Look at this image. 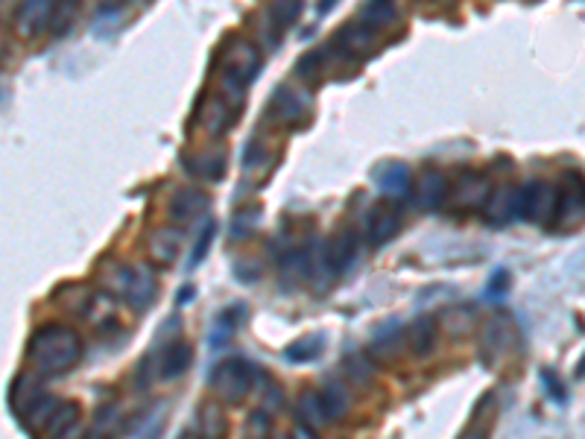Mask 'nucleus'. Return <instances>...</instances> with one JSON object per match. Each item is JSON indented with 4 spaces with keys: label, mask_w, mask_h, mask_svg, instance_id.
Instances as JSON below:
<instances>
[{
    "label": "nucleus",
    "mask_w": 585,
    "mask_h": 439,
    "mask_svg": "<svg viewBox=\"0 0 585 439\" xmlns=\"http://www.w3.org/2000/svg\"><path fill=\"white\" fill-rule=\"evenodd\" d=\"M401 346H404V331H401V322L390 320L387 325H381L378 331H375V337H372V355L375 358H387L392 360L398 352H401Z\"/></svg>",
    "instance_id": "25"
},
{
    "label": "nucleus",
    "mask_w": 585,
    "mask_h": 439,
    "mask_svg": "<svg viewBox=\"0 0 585 439\" xmlns=\"http://www.w3.org/2000/svg\"><path fill=\"white\" fill-rule=\"evenodd\" d=\"M319 399H322V407H325L328 419H346L351 413L349 390L340 381H325V387L319 390Z\"/></svg>",
    "instance_id": "26"
},
{
    "label": "nucleus",
    "mask_w": 585,
    "mask_h": 439,
    "mask_svg": "<svg viewBox=\"0 0 585 439\" xmlns=\"http://www.w3.org/2000/svg\"><path fill=\"white\" fill-rule=\"evenodd\" d=\"M542 381H545V390L550 399L556 401V404H565L568 401V390L562 387V381H559V375L556 372H542Z\"/></svg>",
    "instance_id": "40"
},
{
    "label": "nucleus",
    "mask_w": 585,
    "mask_h": 439,
    "mask_svg": "<svg viewBox=\"0 0 585 439\" xmlns=\"http://www.w3.org/2000/svg\"><path fill=\"white\" fill-rule=\"evenodd\" d=\"M448 191H451V182L442 170H428L419 176L416 182V191H413V200L422 211H436L448 202Z\"/></svg>",
    "instance_id": "17"
},
{
    "label": "nucleus",
    "mask_w": 585,
    "mask_h": 439,
    "mask_svg": "<svg viewBox=\"0 0 585 439\" xmlns=\"http://www.w3.org/2000/svg\"><path fill=\"white\" fill-rule=\"evenodd\" d=\"M147 249H150L153 264H158V267H170V264H176V258H179V252H182V232L173 229V226L156 229V232L150 235Z\"/></svg>",
    "instance_id": "20"
},
{
    "label": "nucleus",
    "mask_w": 585,
    "mask_h": 439,
    "mask_svg": "<svg viewBox=\"0 0 585 439\" xmlns=\"http://www.w3.org/2000/svg\"><path fill=\"white\" fill-rule=\"evenodd\" d=\"M240 118V100H234L229 94H211L205 97L202 109H199V120L205 126L208 135H226L234 123Z\"/></svg>",
    "instance_id": "8"
},
{
    "label": "nucleus",
    "mask_w": 585,
    "mask_h": 439,
    "mask_svg": "<svg viewBox=\"0 0 585 439\" xmlns=\"http://www.w3.org/2000/svg\"><path fill=\"white\" fill-rule=\"evenodd\" d=\"M293 439H319L316 437V431H311L308 425H296V431L290 434Z\"/></svg>",
    "instance_id": "42"
},
{
    "label": "nucleus",
    "mask_w": 585,
    "mask_h": 439,
    "mask_svg": "<svg viewBox=\"0 0 585 439\" xmlns=\"http://www.w3.org/2000/svg\"><path fill=\"white\" fill-rule=\"evenodd\" d=\"M267 439H293L290 434H273V437H267Z\"/></svg>",
    "instance_id": "44"
},
{
    "label": "nucleus",
    "mask_w": 585,
    "mask_h": 439,
    "mask_svg": "<svg viewBox=\"0 0 585 439\" xmlns=\"http://www.w3.org/2000/svg\"><path fill=\"white\" fill-rule=\"evenodd\" d=\"M243 314H246V308H243V305H232L229 311H223V314L214 320L211 331H208V346H211V349L226 346V343L232 340L234 331H237L240 320H243Z\"/></svg>",
    "instance_id": "27"
},
{
    "label": "nucleus",
    "mask_w": 585,
    "mask_h": 439,
    "mask_svg": "<svg viewBox=\"0 0 585 439\" xmlns=\"http://www.w3.org/2000/svg\"><path fill=\"white\" fill-rule=\"evenodd\" d=\"M223 85L234 100L243 97V91L258 80L261 68H264V56L261 50L252 44L249 39H229V44L223 47Z\"/></svg>",
    "instance_id": "3"
},
{
    "label": "nucleus",
    "mask_w": 585,
    "mask_h": 439,
    "mask_svg": "<svg viewBox=\"0 0 585 439\" xmlns=\"http://www.w3.org/2000/svg\"><path fill=\"white\" fill-rule=\"evenodd\" d=\"M208 208H211L208 194H202L199 188H179V191L170 197L167 214H170L173 223L185 226V223H194L199 217H208Z\"/></svg>",
    "instance_id": "13"
},
{
    "label": "nucleus",
    "mask_w": 585,
    "mask_h": 439,
    "mask_svg": "<svg viewBox=\"0 0 585 439\" xmlns=\"http://www.w3.org/2000/svg\"><path fill=\"white\" fill-rule=\"evenodd\" d=\"M360 21L369 24L375 33H381V30H390V27L398 24V12H395L392 0H372V3L363 9Z\"/></svg>",
    "instance_id": "31"
},
{
    "label": "nucleus",
    "mask_w": 585,
    "mask_h": 439,
    "mask_svg": "<svg viewBox=\"0 0 585 439\" xmlns=\"http://www.w3.org/2000/svg\"><path fill=\"white\" fill-rule=\"evenodd\" d=\"M214 238H217V220L205 217V220H202V229H199V235H196L194 249H191V258H188V270H196V267L208 258Z\"/></svg>",
    "instance_id": "33"
},
{
    "label": "nucleus",
    "mask_w": 585,
    "mask_h": 439,
    "mask_svg": "<svg viewBox=\"0 0 585 439\" xmlns=\"http://www.w3.org/2000/svg\"><path fill=\"white\" fill-rule=\"evenodd\" d=\"M82 358V337L65 322H47L36 328L27 343V360L39 378L68 375Z\"/></svg>",
    "instance_id": "1"
},
{
    "label": "nucleus",
    "mask_w": 585,
    "mask_h": 439,
    "mask_svg": "<svg viewBox=\"0 0 585 439\" xmlns=\"http://www.w3.org/2000/svg\"><path fill=\"white\" fill-rule=\"evenodd\" d=\"M258 378H261V372H258V366L252 360L226 358L211 369L208 384H211V390L226 401V404H240V401L252 393V387H255Z\"/></svg>",
    "instance_id": "4"
},
{
    "label": "nucleus",
    "mask_w": 585,
    "mask_h": 439,
    "mask_svg": "<svg viewBox=\"0 0 585 439\" xmlns=\"http://www.w3.org/2000/svg\"><path fill=\"white\" fill-rule=\"evenodd\" d=\"M296 419H299V425H308L311 431L322 428V425L328 422L325 407H322V399H319L316 390H308V393H302V396L296 399Z\"/></svg>",
    "instance_id": "30"
},
{
    "label": "nucleus",
    "mask_w": 585,
    "mask_h": 439,
    "mask_svg": "<svg viewBox=\"0 0 585 439\" xmlns=\"http://www.w3.org/2000/svg\"><path fill=\"white\" fill-rule=\"evenodd\" d=\"M337 6V0H319V15H328Z\"/></svg>",
    "instance_id": "43"
},
{
    "label": "nucleus",
    "mask_w": 585,
    "mask_h": 439,
    "mask_svg": "<svg viewBox=\"0 0 585 439\" xmlns=\"http://www.w3.org/2000/svg\"><path fill=\"white\" fill-rule=\"evenodd\" d=\"M483 214L492 226H509L512 220H518V188L515 185H501L495 191H489V197L483 202Z\"/></svg>",
    "instance_id": "15"
},
{
    "label": "nucleus",
    "mask_w": 585,
    "mask_h": 439,
    "mask_svg": "<svg viewBox=\"0 0 585 439\" xmlns=\"http://www.w3.org/2000/svg\"><path fill=\"white\" fill-rule=\"evenodd\" d=\"M226 428H229V422H226L223 407H220V404H214V401L202 404V410H199V431H196V437L226 439Z\"/></svg>",
    "instance_id": "29"
},
{
    "label": "nucleus",
    "mask_w": 585,
    "mask_h": 439,
    "mask_svg": "<svg viewBox=\"0 0 585 439\" xmlns=\"http://www.w3.org/2000/svg\"><path fill=\"white\" fill-rule=\"evenodd\" d=\"M270 425H273V416L267 410H255L249 416V428H246V439H267L270 437Z\"/></svg>",
    "instance_id": "37"
},
{
    "label": "nucleus",
    "mask_w": 585,
    "mask_h": 439,
    "mask_svg": "<svg viewBox=\"0 0 585 439\" xmlns=\"http://www.w3.org/2000/svg\"><path fill=\"white\" fill-rule=\"evenodd\" d=\"M398 232H401V214L387 202L375 205L366 214V238L372 246H387L390 240L398 238Z\"/></svg>",
    "instance_id": "14"
},
{
    "label": "nucleus",
    "mask_w": 585,
    "mask_h": 439,
    "mask_svg": "<svg viewBox=\"0 0 585 439\" xmlns=\"http://www.w3.org/2000/svg\"><path fill=\"white\" fill-rule=\"evenodd\" d=\"M109 293L117 296L123 305H129L132 311L144 314L158 296V281L150 267L141 264H112L109 273L103 276Z\"/></svg>",
    "instance_id": "2"
},
{
    "label": "nucleus",
    "mask_w": 585,
    "mask_h": 439,
    "mask_svg": "<svg viewBox=\"0 0 585 439\" xmlns=\"http://www.w3.org/2000/svg\"><path fill=\"white\" fill-rule=\"evenodd\" d=\"M518 340V331H515V322L507 314H495L489 317L483 325V334H480V358L483 363L492 369L498 360H504L512 352Z\"/></svg>",
    "instance_id": "5"
},
{
    "label": "nucleus",
    "mask_w": 585,
    "mask_h": 439,
    "mask_svg": "<svg viewBox=\"0 0 585 439\" xmlns=\"http://www.w3.org/2000/svg\"><path fill=\"white\" fill-rule=\"evenodd\" d=\"M460 439H489V431H486V425H480V428H466Z\"/></svg>",
    "instance_id": "41"
},
{
    "label": "nucleus",
    "mask_w": 585,
    "mask_h": 439,
    "mask_svg": "<svg viewBox=\"0 0 585 439\" xmlns=\"http://www.w3.org/2000/svg\"><path fill=\"white\" fill-rule=\"evenodd\" d=\"M346 372H349L357 384H366V381L375 375V366L366 358H360V355H349V358H346Z\"/></svg>",
    "instance_id": "38"
},
{
    "label": "nucleus",
    "mask_w": 585,
    "mask_h": 439,
    "mask_svg": "<svg viewBox=\"0 0 585 439\" xmlns=\"http://www.w3.org/2000/svg\"><path fill=\"white\" fill-rule=\"evenodd\" d=\"M553 208H556V188L542 179L527 182L518 188V220L527 223H553Z\"/></svg>",
    "instance_id": "6"
},
{
    "label": "nucleus",
    "mask_w": 585,
    "mask_h": 439,
    "mask_svg": "<svg viewBox=\"0 0 585 439\" xmlns=\"http://www.w3.org/2000/svg\"><path fill=\"white\" fill-rule=\"evenodd\" d=\"M308 246H299V249H290L284 258H281V284L287 290H296L299 284L308 281Z\"/></svg>",
    "instance_id": "24"
},
{
    "label": "nucleus",
    "mask_w": 585,
    "mask_h": 439,
    "mask_svg": "<svg viewBox=\"0 0 585 439\" xmlns=\"http://www.w3.org/2000/svg\"><path fill=\"white\" fill-rule=\"evenodd\" d=\"M357 252H360V238H357V232L354 229H340L331 243H325V255H328V264H331V270L340 276V273H346L351 264L357 261Z\"/></svg>",
    "instance_id": "18"
},
{
    "label": "nucleus",
    "mask_w": 585,
    "mask_h": 439,
    "mask_svg": "<svg viewBox=\"0 0 585 439\" xmlns=\"http://www.w3.org/2000/svg\"><path fill=\"white\" fill-rule=\"evenodd\" d=\"M507 287H509V273L507 270H498V273H492V279H489V284H486L483 299H486V302L504 299V296H507Z\"/></svg>",
    "instance_id": "39"
},
{
    "label": "nucleus",
    "mask_w": 585,
    "mask_h": 439,
    "mask_svg": "<svg viewBox=\"0 0 585 439\" xmlns=\"http://www.w3.org/2000/svg\"><path fill=\"white\" fill-rule=\"evenodd\" d=\"M261 217H264L261 205H249L246 211H237L232 220V238L234 240L252 238V235H255V229L261 226Z\"/></svg>",
    "instance_id": "35"
},
{
    "label": "nucleus",
    "mask_w": 585,
    "mask_h": 439,
    "mask_svg": "<svg viewBox=\"0 0 585 439\" xmlns=\"http://www.w3.org/2000/svg\"><path fill=\"white\" fill-rule=\"evenodd\" d=\"M375 182H378L381 194H387L392 200H404L413 191V170H410V164L398 159L381 161L375 167Z\"/></svg>",
    "instance_id": "11"
},
{
    "label": "nucleus",
    "mask_w": 585,
    "mask_h": 439,
    "mask_svg": "<svg viewBox=\"0 0 585 439\" xmlns=\"http://www.w3.org/2000/svg\"><path fill=\"white\" fill-rule=\"evenodd\" d=\"M53 0H21L15 9V33L21 39H36L50 27Z\"/></svg>",
    "instance_id": "10"
},
{
    "label": "nucleus",
    "mask_w": 585,
    "mask_h": 439,
    "mask_svg": "<svg viewBox=\"0 0 585 439\" xmlns=\"http://www.w3.org/2000/svg\"><path fill=\"white\" fill-rule=\"evenodd\" d=\"M79 425V404L77 401H62L53 407V413H50V419L41 425L39 439H62L71 428H77Z\"/></svg>",
    "instance_id": "23"
},
{
    "label": "nucleus",
    "mask_w": 585,
    "mask_h": 439,
    "mask_svg": "<svg viewBox=\"0 0 585 439\" xmlns=\"http://www.w3.org/2000/svg\"><path fill=\"white\" fill-rule=\"evenodd\" d=\"M334 44H337L346 56L369 59V56L378 50V33H375L369 24H363V21L357 18V21H349V24L337 33Z\"/></svg>",
    "instance_id": "12"
},
{
    "label": "nucleus",
    "mask_w": 585,
    "mask_h": 439,
    "mask_svg": "<svg viewBox=\"0 0 585 439\" xmlns=\"http://www.w3.org/2000/svg\"><path fill=\"white\" fill-rule=\"evenodd\" d=\"M319 71H322V50L305 53V56L299 59V65H296V77L305 82H316Z\"/></svg>",
    "instance_id": "36"
},
{
    "label": "nucleus",
    "mask_w": 585,
    "mask_h": 439,
    "mask_svg": "<svg viewBox=\"0 0 585 439\" xmlns=\"http://www.w3.org/2000/svg\"><path fill=\"white\" fill-rule=\"evenodd\" d=\"M185 170L205 182H220L226 176V150H199L194 156H185Z\"/></svg>",
    "instance_id": "19"
},
{
    "label": "nucleus",
    "mask_w": 585,
    "mask_h": 439,
    "mask_svg": "<svg viewBox=\"0 0 585 439\" xmlns=\"http://www.w3.org/2000/svg\"><path fill=\"white\" fill-rule=\"evenodd\" d=\"M267 12H270V21H273L278 30H287V27H293L299 21L302 0H270Z\"/></svg>",
    "instance_id": "34"
},
{
    "label": "nucleus",
    "mask_w": 585,
    "mask_h": 439,
    "mask_svg": "<svg viewBox=\"0 0 585 439\" xmlns=\"http://www.w3.org/2000/svg\"><path fill=\"white\" fill-rule=\"evenodd\" d=\"M179 439H199V437H194V434H182V437Z\"/></svg>",
    "instance_id": "45"
},
{
    "label": "nucleus",
    "mask_w": 585,
    "mask_h": 439,
    "mask_svg": "<svg viewBox=\"0 0 585 439\" xmlns=\"http://www.w3.org/2000/svg\"><path fill=\"white\" fill-rule=\"evenodd\" d=\"M270 115L284 126H305L311 120V100L308 94L296 91L293 85H278L270 100Z\"/></svg>",
    "instance_id": "7"
},
{
    "label": "nucleus",
    "mask_w": 585,
    "mask_h": 439,
    "mask_svg": "<svg viewBox=\"0 0 585 439\" xmlns=\"http://www.w3.org/2000/svg\"><path fill=\"white\" fill-rule=\"evenodd\" d=\"M47 390L41 387L39 375L36 372H24V375H18L15 378V384H12V390H9V404H12V410H15V416L21 419L36 401L44 396Z\"/></svg>",
    "instance_id": "22"
},
{
    "label": "nucleus",
    "mask_w": 585,
    "mask_h": 439,
    "mask_svg": "<svg viewBox=\"0 0 585 439\" xmlns=\"http://www.w3.org/2000/svg\"><path fill=\"white\" fill-rule=\"evenodd\" d=\"M489 191H492V185H489V179H486L483 173L466 170V173L457 179L454 191H448V200H454V208H457V211H477V208H483Z\"/></svg>",
    "instance_id": "9"
},
{
    "label": "nucleus",
    "mask_w": 585,
    "mask_h": 439,
    "mask_svg": "<svg viewBox=\"0 0 585 439\" xmlns=\"http://www.w3.org/2000/svg\"><path fill=\"white\" fill-rule=\"evenodd\" d=\"M79 9H82V0H53V12H50V33L56 39L68 36L71 27L77 24Z\"/></svg>",
    "instance_id": "28"
},
{
    "label": "nucleus",
    "mask_w": 585,
    "mask_h": 439,
    "mask_svg": "<svg viewBox=\"0 0 585 439\" xmlns=\"http://www.w3.org/2000/svg\"><path fill=\"white\" fill-rule=\"evenodd\" d=\"M583 217V179L577 173H568L565 188H556V208L553 223H577Z\"/></svg>",
    "instance_id": "16"
},
{
    "label": "nucleus",
    "mask_w": 585,
    "mask_h": 439,
    "mask_svg": "<svg viewBox=\"0 0 585 439\" xmlns=\"http://www.w3.org/2000/svg\"><path fill=\"white\" fill-rule=\"evenodd\" d=\"M322 349H325V337L322 334H308V337L290 343L284 349V358L290 360V363H311V360L322 355Z\"/></svg>",
    "instance_id": "32"
},
{
    "label": "nucleus",
    "mask_w": 585,
    "mask_h": 439,
    "mask_svg": "<svg viewBox=\"0 0 585 439\" xmlns=\"http://www.w3.org/2000/svg\"><path fill=\"white\" fill-rule=\"evenodd\" d=\"M436 334H439L436 320L428 317V314H422V317H416V320L410 322V328L404 331V343H407V349L416 358H428L430 352H433V346H436Z\"/></svg>",
    "instance_id": "21"
}]
</instances>
